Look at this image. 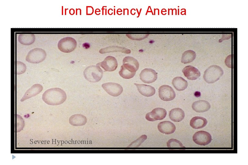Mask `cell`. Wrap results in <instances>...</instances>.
Returning a JSON list of instances; mask_svg holds the SVG:
<instances>
[{
	"label": "cell",
	"mask_w": 248,
	"mask_h": 165,
	"mask_svg": "<svg viewBox=\"0 0 248 165\" xmlns=\"http://www.w3.org/2000/svg\"><path fill=\"white\" fill-rule=\"evenodd\" d=\"M46 56L45 51L40 48H35L30 51L26 57V60L28 62L37 64L45 59Z\"/></svg>",
	"instance_id": "277c9868"
},
{
	"label": "cell",
	"mask_w": 248,
	"mask_h": 165,
	"mask_svg": "<svg viewBox=\"0 0 248 165\" xmlns=\"http://www.w3.org/2000/svg\"><path fill=\"white\" fill-rule=\"evenodd\" d=\"M134 84L136 86L139 92L145 96L151 97L155 93V89L151 86L137 83H134Z\"/></svg>",
	"instance_id": "e0dca14e"
},
{
	"label": "cell",
	"mask_w": 248,
	"mask_h": 165,
	"mask_svg": "<svg viewBox=\"0 0 248 165\" xmlns=\"http://www.w3.org/2000/svg\"><path fill=\"white\" fill-rule=\"evenodd\" d=\"M147 138V136L145 135H143L141 136L139 138L136 140L133 141L129 145V147H138Z\"/></svg>",
	"instance_id": "484cf974"
},
{
	"label": "cell",
	"mask_w": 248,
	"mask_h": 165,
	"mask_svg": "<svg viewBox=\"0 0 248 165\" xmlns=\"http://www.w3.org/2000/svg\"><path fill=\"white\" fill-rule=\"evenodd\" d=\"M94 12L93 8L91 6H86V15H91Z\"/></svg>",
	"instance_id": "83f0119b"
},
{
	"label": "cell",
	"mask_w": 248,
	"mask_h": 165,
	"mask_svg": "<svg viewBox=\"0 0 248 165\" xmlns=\"http://www.w3.org/2000/svg\"><path fill=\"white\" fill-rule=\"evenodd\" d=\"M102 86L109 95L117 97L121 94L123 91L122 86L119 84L114 82H107L103 84Z\"/></svg>",
	"instance_id": "ba28073f"
},
{
	"label": "cell",
	"mask_w": 248,
	"mask_h": 165,
	"mask_svg": "<svg viewBox=\"0 0 248 165\" xmlns=\"http://www.w3.org/2000/svg\"><path fill=\"white\" fill-rule=\"evenodd\" d=\"M195 96L196 97H198L200 96V93L199 92H196L194 94Z\"/></svg>",
	"instance_id": "f546056e"
},
{
	"label": "cell",
	"mask_w": 248,
	"mask_h": 165,
	"mask_svg": "<svg viewBox=\"0 0 248 165\" xmlns=\"http://www.w3.org/2000/svg\"><path fill=\"white\" fill-rule=\"evenodd\" d=\"M224 74V71L220 67L213 65L209 67L204 72L203 78L207 83H212L218 81Z\"/></svg>",
	"instance_id": "7a4b0ae2"
},
{
	"label": "cell",
	"mask_w": 248,
	"mask_h": 165,
	"mask_svg": "<svg viewBox=\"0 0 248 165\" xmlns=\"http://www.w3.org/2000/svg\"><path fill=\"white\" fill-rule=\"evenodd\" d=\"M100 65L106 71L111 72L115 71L118 66L117 60L111 56L107 57L102 62L97 64Z\"/></svg>",
	"instance_id": "7c38bea8"
},
{
	"label": "cell",
	"mask_w": 248,
	"mask_h": 165,
	"mask_svg": "<svg viewBox=\"0 0 248 165\" xmlns=\"http://www.w3.org/2000/svg\"><path fill=\"white\" fill-rule=\"evenodd\" d=\"M42 86L39 84L33 85L26 92L21 100V101L35 96L43 90Z\"/></svg>",
	"instance_id": "2e32d148"
},
{
	"label": "cell",
	"mask_w": 248,
	"mask_h": 165,
	"mask_svg": "<svg viewBox=\"0 0 248 165\" xmlns=\"http://www.w3.org/2000/svg\"><path fill=\"white\" fill-rule=\"evenodd\" d=\"M100 12V10L99 9H97L95 11V13H96V12Z\"/></svg>",
	"instance_id": "4dcf8cb0"
},
{
	"label": "cell",
	"mask_w": 248,
	"mask_h": 165,
	"mask_svg": "<svg viewBox=\"0 0 248 165\" xmlns=\"http://www.w3.org/2000/svg\"><path fill=\"white\" fill-rule=\"evenodd\" d=\"M103 72L99 66L91 65L87 67L84 72L85 79L89 82H96L101 79Z\"/></svg>",
	"instance_id": "3957f363"
},
{
	"label": "cell",
	"mask_w": 248,
	"mask_h": 165,
	"mask_svg": "<svg viewBox=\"0 0 248 165\" xmlns=\"http://www.w3.org/2000/svg\"><path fill=\"white\" fill-rule=\"evenodd\" d=\"M172 84L175 88L178 91L185 90L188 86L187 81L181 77L174 78L172 80Z\"/></svg>",
	"instance_id": "44dd1931"
},
{
	"label": "cell",
	"mask_w": 248,
	"mask_h": 165,
	"mask_svg": "<svg viewBox=\"0 0 248 165\" xmlns=\"http://www.w3.org/2000/svg\"><path fill=\"white\" fill-rule=\"evenodd\" d=\"M193 140L196 144L201 145H205L211 142L212 137L208 132L205 131H199L193 135Z\"/></svg>",
	"instance_id": "8992f818"
},
{
	"label": "cell",
	"mask_w": 248,
	"mask_h": 165,
	"mask_svg": "<svg viewBox=\"0 0 248 165\" xmlns=\"http://www.w3.org/2000/svg\"><path fill=\"white\" fill-rule=\"evenodd\" d=\"M184 76L190 80H195L199 77L201 73L196 68L191 65L185 67L182 70Z\"/></svg>",
	"instance_id": "4fadbf2b"
},
{
	"label": "cell",
	"mask_w": 248,
	"mask_h": 165,
	"mask_svg": "<svg viewBox=\"0 0 248 165\" xmlns=\"http://www.w3.org/2000/svg\"><path fill=\"white\" fill-rule=\"evenodd\" d=\"M192 108L195 112H206L210 108L211 106L207 101L201 100L194 102L192 105Z\"/></svg>",
	"instance_id": "9a60e30c"
},
{
	"label": "cell",
	"mask_w": 248,
	"mask_h": 165,
	"mask_svg": "<svg viewBox=\"0 0 248 165\" xmlns=\"http://www.w3.org/2000/svg\"><path fill=\"white\" fill-rule=\"evenodd\" d=\"M207 123V121L205 118L202 117L195 116L191 119L190 125L193 128L198 129L204 127Z\"/></svg>",
	"instance_id": "ffe728a7"
},
{
	"label": "cell",
	"mask_w": 248,
	"mask_h": 165,
	"mask_svg": "<svg viewBox=\"0 0 248 165\" xmlns=\"http://www.w3.org/2000/svg\"><path fill=\"white\" fill-rule=\"evenodd\" d=\"M158 129L160 132L163 134H170L175 132L176 127L172 122L169 121H164L159 123Z\"/></svg>",
	"instance_id": "5bb4252c"
},
{
	"label": "cell",
	"mask_w": 248,
	"mask_h": 165,
	"mask_svg": "<svg viewBox=\"0 0 248 165\" xmlns=\"http://www.w3.org/2000/svg\"><path fill=\"white\" fill-rule=\"evenodd\" d=\"M169 117L171 119L175 122L182 121L185 117L184 111L180 108H175L171 109L169 113Z\"/></svg>",
	"instance_id": "ac0fdd59"
},
{
	"label": "cell",
	"mask_w": 248,
	"mask_h": 165,
	"mask_svg": "<svg viewBox=\"0 0 248 165\" xmlns=\"http://www.w3.org/2000/svg\"><path fill=\"white\" fill-rule=\"evenodd\" d=\"M167 146L168 148L185 147L180 141L174 139H171L169 140L167 142Z\"/></svg>",
	"instance_id": "d4e9b609"
},
{
	"label": "cell",
	"mask_w": 248,
	"mask_h": 165,
	"mask_svg": "<svg viewBox=\"0 0 248 165\" xmlns=\"http://www.w3.org/2000/svg\"><path fill=\"white\" fill-rule=\"evenodd\" d=\"M115 52H120L127 54L130 53H131L130 50L129 49L116 46L107 47L101 49L99 50V52L101 54Z\"/></svg>",
	"instance_id": "603a6c76"
},
{
	"label": "cell",
	"mask_w": 248,
	"mask_h": 165,
	"mask_svg": "<svg viewBox=\"0 0 248 165\" xmlns=\"http://www.w3.org/2000/svg\"><path fill=\"white\" fill-rule=\"evenodd\" d=\"M17 74H21L24 72L26 70V66L23 63L17 61Z\"/></svg>",
	"instance_id": "4316f807"
},
{
	"label": "cell",
	"mask_w": 248,
	"mask_h": 165,
	"mask_svg": "<svg viewBox=\"0 0 248 165\" xmlns=\"http://www.w3.org/2000/svg\"><path fill=\"white\" fill-rule=\"evenodd\" d=\"M77 45L76 40L73 38L67 37L61 39L58 42V49L62 52L69 53L73 51Z\"/></svg>",
	"instance_id": "5b68a950"
},
{
	"label": "cell",
	"mask_w": 248,
	"mask_h": 165,
	"mask_svg": "<svg viewBox=\"0 0 248 165\" xmlns=\"http://www.w3.org/2000/svg\"><path fill=\"white\" fill-rule=\"evenodd\" d=\"M87 122L86 117L81 114H77L72 116L69 119L70 124L75 126H83Z\"/></svg>",
	"instance_id": "d6986e66"
},
{
	"label": "cell",
	"mask_w": 248,
	"mask_h": 165,
	"mask_svg": "<svg viewBox=\"0 0 248 165\" xmlns=\"http://www.w3.org/2000/svg\"><path fill=\"white\" fill-rule=\"evenodd\" d=\"M159 96L161 100L165 101H169L173 100L175 97V92L170 86L163 85L159 89Z\"/></svg>",
	"instance_id": "52a82bcc"
},
{
	"label": "cell",
	"mask_w": 248,
	"mask_h": 165,
	"mask_svg": "<svg viewBox=\"0 0 248 165\" xmlns=\"http://www.w3.org/2000/svg\"><path fill=\"white\" fill-rule=\"evenodd\" d=\"M18 41L21 44L25 45H30L35 41L34 35L31 34H20L18 37Z\"/></svg>",
	"instance_id": "7402d4cb"
},
{
	"label": "cell",
	"mask_w": 248,
	"mask_h": 165,
	"mask_svg": "<svg viewBox=\"0 0 248 165\" xmlns=\"http://www.w3.org/2000/svg\"><path fill=\"white\" fill-rule=\"evenodd\" d=\"M195 52L192 50L185 51L182 54L181 62L183 64H187L193 61L196 58Z\"/></svg>",
	"instance_id": "cb8c5ba5"
},
{
	"label": "cell",
	"mask_w": 248,
	"mask_h": 165,
	"mask_svg": "<svg viewBox=\"0 0 248 165\" xmlns=\"http://www.w3.org/2000/svg\"><path fill=\"white\" fill-rule=\"evenodd\" d=\"M139 67V63L136 59L131 57H126L123 60V65L121 68L136 73Z\"/></svg>",
	"instance_id": "9c48e42d"
},
{
	"label": "cell",
	"mask_w": 248,
	"mask_h": 165,
	"mask_svg": "<svg viewBox=\"0 0 248 165\" xmlns=\"http://www.w3.org/2000/svg\"><path fill=\"white\" fill-rule=\"evenodd\" d=\"M167 115L165 109L161 108H157L153 109L151 112L147 113L145 118L149 121H154L161 120L164 118Z\"/></svg>",
	"instance_id": "8fae6325"
},
{
	"label": "cell",
	"mask_w": 248,
	"mask_h": 165,
	"mask_svg": "<svg viewBox=\"0 0 248 165\" xmlns=\"http://www.w3.org/2000/svg\"><path fill=\"white\" fill-rule=\"evenodd\" d=\"M66 94L59 88H53L45 91L42 95V99L51 105H57L63 103L66 100Z\"/></svg>",
	"instance_id": "6da1fadb"
},
{
	"label": "cell",
	"mask_w": 248,
	"mask_h": 165,
	"mask_svg": "<svg viewBox=\"0 0 248 165\" xmlns=\"http://www.w3.org/2000/svg\"><path fill=\"white\" fill-rule=\"evenodd\" d=\"M140 77L141 80L144 82L150 83L156 80L157 74L154 70L151 68H146L141 71Z\"/></svg>",
	"instance_id": "30bf717a"
},
{
	"label": "cell",
	"mask_w": 248,
	"mask_h": 165,
	"mask_svg": "<svg viewBox=\"0 0 248 165\" xmlns=\"http://www.w3.org/2000/svg\"><path fill=\"white\" fill-rule=\"evenodd\" d=\"M75 10L73 9H71L69 10V13L71 15H73L75 13Z\"/></svg>",
	"instance_id": "f1b7e54d"
}]
</instances>
